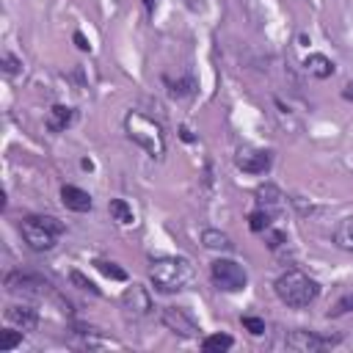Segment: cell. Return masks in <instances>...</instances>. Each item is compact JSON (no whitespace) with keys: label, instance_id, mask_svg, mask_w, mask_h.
I'll return each mask as SVG.
<instances>
[{"label":"cell","instance_id":"19","mask_svg":"<svg viewBox=\"0 0 353 353\" xmlns=\"http://www.w3.org/2000/svg\"><path fill=\"white\" fill-rule=\"evenodd\" d=\"M334 243L345 251H353V218H342L334 229Z\"/></svg>","mask_w":353,"mask_h":353},{"label":"cell","instance_id":"29","mask_svg":"<svg viewBox=\"0 0 353 353\" xmlns=\"http://www.w3.org/2000/svg\"><path fill=\"white\" fill-rule=\"evenodd\" d=\"M72 39H74V44H77V50H83V52H88V50H91V44H88V39H85V36H83L80 30H74V36H72Z\"/></svg>","mask_w":353,"mask_h":353},{"label":"cell","instance_id":"17","mask_svg":"<svg viewBox=\"0 0 353 353\" xmlns=\"http://www.w3.org/2000/svg\"><path fill=\"white\" fill-rule=\"evenodd\" d=\"M201 243H204V248H210V251H234L232 237H229L226 232H221V229H204V232H201Z\"/></svg>","mask_w":353,"mask_h":353},{"label":"cell","instance_id":"21","mask_svg":"<svg viewBox=\"0 0 353 353\" xmlns=\"http://www.w3.org/2000/svg\"><path fill=\"white\" fill-rule=\"evenodd\" d=\"M165 80V85H168V91L174 94V97H190L199 85H196V80L193 77H179V80H171V77H163Z\"/></svg>","mask_w":353,"mask_h":353},{"label":"cell","instance_id":"15","mask_svg":"<svg viewBox=\"0 0 353 353\" xmlns=\"http://www.w3.org/2000/svg\"><path fill=\"white\" fill-rule=\"evenodd\" d=\"M72 121H74V108H69V105H52L47 113V130H52V132H63Z\"/></svg>","mask_w":353,"mask_h":353},{"label":"cell","instance_id":"30","mask_svg":"<svg viewBox=\"0 0 353 353\" xmlns=\"http://www.w3.org/2000/svg\"><path fill=\"white\" fill-rule=\"evenodd\" d=\"M143 6H146V11H149V14L154 11V0H143Z\"/></svg>","mask_w":353,"mask_h":353},{"label":"cell","instance_id":"27","mask_svg":"<svg viewBox=\"0 0 353 353\" xmlns=\"http://www.w3.org/2000/svg\"><path fill=\"white\" fill-rule=\"evenodd\" d=\"M69 279H72V284H74V287H80V290H85V292H94V295H99L97 284H94V281H88L80 270H72V276H69Z\"/></svg>","mask_w":353,"mask_h":353},{"label":"cell","instance_id":"25","mask_svg":"<svg viewBox=\"0 0 353 353\" xmlns=\"http://www.w3.org/2000/svg\"><path fill=\"white\" fill-rule=\"evenodd\" d=\"M243 328L248 331V334H254V336H262L265 334V320L262 317H254V314H243Z\"/></svg>","mask_w":353,"mask_h":353},{"label":"cell","instance_id":"16","mask_svg":"<svg viewBox=\"0 0 353 353\" xmlns=\"http://www.w3.org/2000/svg\"><path fill=\"white\" fill-rule=\"evenodd\" d=\"M254 196H256V204H259V207H265V210H270V212H276V210L284 204V193H281V190H279L273 182L259 185Z\"/></svg>","mask_w":353,"mask_h":353},{"label":"cell","instance_id":"6","mask_svg":"<svg viewBox=\"0 0 353 353\" xmlns=\"http://www.w3.org/2000/svg\"><path fill=\"white\" fill-rule=\"evenodd\" d=\"M160 323H163L171 334L182 336V339H199V336H201L199 323H196L185 309H179V306H163V309H160Z\"/></svg>","mask_w":353,"mask_h":353},{"label":"cell","instance_id":"3","mask_svg":"<svg viewBox=\"0 0 353 353\" xmlns=\"http://www.w3.org/2000/svg\"><path fill=\"white\" fill-rule=\"evenodd\" d=\"M193 265L185 256H157L149 265V281L160 292H179L190 284Z\"/></svg>","mask_w":353,"mask_h":353},{"label":"cell","instance_id":"9","mask_svg":"<svg viewBox=\"0 0 353 353\" xmlns=\"http://www.w3.org/2000/svg\"><path fill=\"white\" fill-rule=\"evenodd\" d=\"M6 290L8 292H19V295H47L50 292V281H44L36 273L14 270V273L6 276Z\"/></svg>","mask_w":353,"mask_h":353},{"label":"cell","instance_id":"20","mask_svg":"<svg viewBox=\"0 0 353 353\" xmlns=\"http://www.w3.org/2000/svg\"><path fill=\"white\" fill-rule=\"evenodd\" d=\"M232 345H234V339H232L229 334H221V331L201 339V347H204L207 353H223V350H229Z\"/></svg>","mask_w":353,"mask_h":353},{"label":"cell","instance_id":"14","mask_svg":"<svg viewBox=\"0 0 353 353\" xmlns=\"http://www.w3.org/2000/svg\"><path fill=\"white\" fill-rule=\"evenodd\" d=\"M303 69H306L309 74L325 80V77L334 74V61H331L328 55H323V52H309V55L303 58Z\"/></svg>","mask_w":353,"mask_h":353},{"label":"cell","instance_id":"18","mask_svg":"<svg viewBox=\"0 0 353 353\" xmlns=\"http://www.w3.org/2000/svg\"><path fill=\"white\" fill-rule=\"evenodd\" d=\"M108 212H110V218H113L119 226H132V223H135V212H132V207H130L124 199H110Z\"/></svg>","mask_w":353,"mask_h":353},{"label":"cell","instance_id":"8","mask_svg":"<svg viewBox=\"0 0 353 353\" xmlns=\"http://www.w3.org/2000/svg\"><path fill=\"white\" fill-rule=\"evenodd\" d=\"M121 309H124V314L132 317V320L146 317V314L152 312V295H149V290H146L143 284L127 287V290L121 292Z\"/></svg>","mask_w":353,"mask_h":353},{"label":"cell","instance_id":"24","mask_svg":"<svg viewBox=\"0 0 353 353\" xmlns=\"http://www.w3.org/2000/svg\"><path fill=\"white\" fill-rule=\"evenodd\" d=\"M22 334L25 331H19V328H3L0 331V350L6 353V350H14L17 345H22Z\"/></svg>","mask_w":353,"mask_h":353},{"label":"cell","instance_id":"7","mask_svg":"<svg viewBox=\"0 0 353 353\" xmlns=\"http://www.w3.org/2000/svg\"><path fill=\"white\" fill-rule=\"evenodd\" d=\"M284 345L290 350H298V353H320L325 347L339 345V336H325L320 331H301L298 328V331H290L284 336Z\"/></svg>","mask_w":353,"mask_h":353},{"label":"cell","instance_id":"4","mask_svg":"<svg viewBox=\"0 0 353 353\" xmlns=\"http://www.w3.org/2000/svg\"><path fill=\"white\" fill-rule=\"evenodd\" d=\"M210 279H212V284H215L218 290H223V292H240V290L248 287V273H245V268H243L240 262L223 259V256L210 265Z\"/></svg>","mask_w":353,"mask_h":353},{"label":"cell","instance_id":"13","mask_svg":"<svg viewBox=\"0 0 353 353\" xmlns=\"http://www.w3.org/2000/svg\"><path fill=\"white\" fill-rule=\"evenodd\" d=\"M61 201H63V207L72 210V212H88V210L94 207V199H91L83 188H77V185H63V188H61Z\"/></svg>","mask_w":353,"mask_h":353},{"label":"cell","instance_id":"11","mask_svg":"<svg viewBox=\"0 0 353 353\" xmlns=\"http://www.w3.org/2000/svg\"><path fill=\"white\" fill-rule=\"evenodd\" d=\"M6 320L14 325V328H19V331H36V325H39V312L33 309V306H28V303H14V306H8L6 309Z\"/></svg>","mask_w":353,"mask_h":353},{"label":"cell","instance_id":"1","mask_svg":"<svg viewBox=\"0 0 353 353\" xmlns=\"http://www.w3.org/2000/svg\"><path fill=\"white\" fill-rule=\"evenodd\" d=\"M124 132L132 143H138L152 160H163L165 157V132L163 124L149 119L141 110H130L124 116Z\"/></svg>","mask_w":353,"mask_h":353},{"label":"cell","instance_id":"10","mask_svg":"<svg viewBox=\"0 0 353 353\" xmlns=\"http://www.w3.org/2000/svg\"><path fill=\"white\" fill-rule=\"evenodd\" d=\"M273 163V154L268 149H240L234 157V165L243 174H265Z\"/></svg>","mask_w":353,"mask_h":353},{"label":"cell","instance_id":"12","mask_svg":"<svg viewBox=\"0 0 353 353\" xmlns=\"http://www.w3.org/2000/svg\"><path fill=\"white\" fill-rule=\"evenodd\" d=\"M72 334H74V336L80 339V345L88 347V350H102V347H116V350H121V347H124L121 342H116V339H110V336H102L97 328L72 325Z\"/></svg>","mask_w":353,"mask_h":353},{"label":"cell","instance_id":"5","mask_svg":"<svg viewBox=\"0 0 353 353\" xmlns=\"http://www.w3.org/2000/svg\"><path fill=\"white\" fill-rule=\"evenodd\" d=\"M19 232H22V240L28 243L30 251H50L58 240V232H52L41 215H30V218H22L19 223Z\"/></svg>","mask_w":353,"mask_h":353},{"label":"cell","instance_id":"28","mask_svg":"<svg viewBox=\"0 0 353 353\" xmlns=\"http://www.w3.org/2000/svg\"><path fill=\"white\" fill-rule=\"evenodd\" d=\"M19 69H22V61H19L17 55H11V52H3V72H6L8 77H14Z\"/></svg>","mask_w":353,"mask_h":353},{"label":"cell","instance_id":"23","mask_svg":"<svg viewBox=\"0 0 353 353\" xmlns=\"http://www.w3.org/2000/svg\"><path fill=\"white\" fill-rule=\"evenodd\" d=\"M94 268H97L102 276L113 279V281H127V270H124V268H119L116 262H108V259H97V262H94Z\"/></svg>","mask_w":353,"mask_h":353},{"label":"cell","instance_id":"2","mask_svg":"<svg viewBox=\"0 0 353 353\" xmlns=\"http://www.w3.org/2000/svg\"><path fill=\"white\" fill-rule=\"evenodd\" d=\"M273 290H276L279 301H281L284 306H290V309H303V306L314 303L317 295H320L317 279H312L309 273H303V270H298V268L284 270V273L276 279Z\"/></svg>","mask_w":353,"mask_h":353},{"label":"cell","instance_id":"22","mask_svg":"<svg viewBox=\"0 0 353 353\" xmlns=\"http://www.w3.org/2000/svg\"><path fill=\"white\" fill-rule=\"evenodd\" d=\"M270 223H273V212L265 210V207H256V210L248 215V226H251V232H268Z\"/></svg>","mask_w":353,"mask_h":353},{"label":"cell","instance_id":"26","mask_svg":"<svg viewBox=\"0 0 353 353\" xmlns=\"http://www.w3.org/2000/svg\"><path fill=\"white\" fill-rule=\"evenodd\" d=\"M347 312H353V292L342 295V298L334 303V309L328 312V317H339V314H347Z\"/></svg>","mask_w":353,"mask_h":353}]
</instances>
